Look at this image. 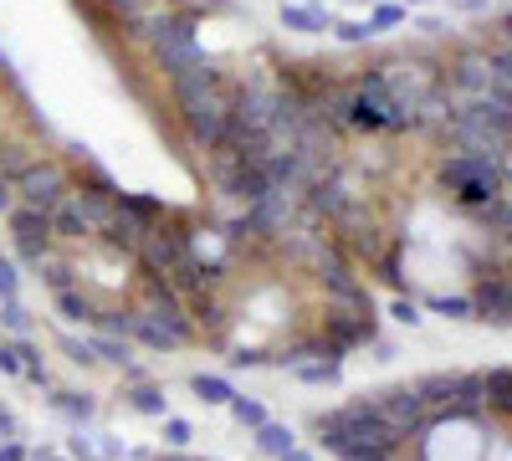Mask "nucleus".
<instances>
[{
	"instance_id": "23",
	"label": "nucleus",
	"mask_w": 512,
	"mask_h": 461,
	"mask_svg": "<svg viewBox=\"0 0 512 461\" xmlns=\"http://www.w3.org/2000/svg\"><path fill=\"white\" fill-rule=\"evenodd\" d=\"M16 205H21V200H16V185H11V175H0V216H11Z\"/></svg>"
},
{
	"instance_id": "27",
	"label": "nucleus",
	"mask_w": 512,
	"mask_h": 461,
	"mask_svg": "<svg viewBox=\"0 0 512 461\" xmlns=\"http://www.w3.org/2000/svg\"><path fill=\"white\" fill-rule=\"evenodd\" d=\"M0 461H26V451L21 446H6V451H0Z\"/></svg>"
},
{
	"instance_id": "26",
	"label": "nucleus",
	"mask_w": 512,
	"mask_h": 461,
	"mask_svg": "<svg viewBox=\"0 0 512 461\" xmlns=\"http://www.w3.org/2000/svg\"><path fill=\"white\" fill-rule=\"evenodd\" d=\"M16 436V421H11V410H0V441H11Z\"/></svg>"
},
{
	"instance_id": "20",
	"label": "nucleus",
	"mask_w": 512,
	"mask_h": 461,
	"mask_svg": "<svg viewBox=\"0 0 512 461\" xmlns=\"http://www.w3.org/2000/svg\"><path fill=\"white\" fill-rule=\"evenodd\" d=\"M16 287H21V272H16L6 257H0V303H6V298H16Z\"/></svg>"
},
{
	"instance_id": "16",
	"label": "nucleus",
	"mask_w": 512,
	"mask_h": 461,
	"mask_svg": "<svg viewBox=\"0 0 512 461\" xmlns=\"http://www.w3.org/2000/svg\"><path fill=\"white\" fill-rule=\"evenodd\" d=\"M0 323H6L11 333H31V313H26L16 298H6V303H0Z\"/></svg>"
},
{
	"instance_id": "25",
	"label": "nucleus",
	"mask_w": 512,
	"mask_h": 461,
	"mask_svg": "<svg viewBox=\"0 0 512 461\" xmlns=\"http://www.w3.org/2000/svg\"><path fill=\"white\" fill-rule=\"evenodd\" d=\"M72 456H77V461H103V456H93V446H88V441H82V436L72 441Z\"/></svg>"
},
{
	"instance_id": "11",
	"label": "nucleus",
	"mask_w": 512,
	"mask_h": 461,
	"mask_svg": "<svg viewBox=\"0 0 512 461\" xmlns=\"http://www.w3.org/2000/svg\"><path fill=\"white\" fill-rule=\"evenodd\" d=\"M282 26H292V31H328L333 21L318 6H282Z\"/></svg>"
},
{
	"instance_id": "32",
	"label": "nucleus",
	"mask_w": 512,
	"mask_h": 461,
	"mask_svg": "<svg viewBox=\"0 0 512 461\" xmlns=\"http://www.w3.org/2000/svg\"><path fill=\"white\" fill-rule=\"evenodd\" d=\"M349 6H364V0H349Z\"/></svg>"
},
{
	"instance_id": "14",
	"label": "nucleus",
	"mask_w": 512,
	"mask_h": 461,
	"mask_svg": "<svg viewBox=\"0 0 512 461\" xmlns=\"http://www.w3.org/2000/svg\"><path fill=\"white\" fill-rule=\"evenodd\" d=\"M128 405H134V410H144V415H164V390H154V385H139L134 395H128Z\"/></svg>"
},
{
	"instance_id": "18",
	"label": "nucleus",
	"mask_w": 512,
	"mask_h": 461,
	"mask_svg": "<svg viewBox=\"0 0 512 461\" xmlns=\"http://www.w3.org/2000/svg\"><path fill=\"white\" fill-rule=\"evenodd\" d=\"M297 374H303V380H308V385H323V380H338V359H323V364H303V369H297Z\"/></svg>"
},
{
	"instance_id": "10",
	"label": "nucleus",
	"mask_w": 512,
	"mask_h": 461,
	"mask_svg": "<svg viewBox=\"0 0 512 461\" xmlns=\"http://www.w3.org/2000/svg\"><path fill=\"white\" fill-rule=\"evenodd\" d=\"M190 390H195L205 405H231V400H236V390L221 380V374H195V380H190Z\"/></svg>"
},
{
	"instance_id": "8",
	"label": "nucleus",
	"mask_w": 512,
	"mask_h": 461,
	"mask_svg": "<svg viewBox=\"0 0 512 461\" xmlns=\"http://www.w3.org/2000/svg\"><path fill=\"white\" fill-rule=\"evenodd\" d=\"M52 236H67V241H82V236H93V226L82 221V211L72 205V195H67V200L57 205V211H52Z\"/></svg>"
},
{
	"instance_id": "1",
	"label": "nucleus",
	"mask_w": 512,
	"mask_h": 461,
	"mask_svg": "<svg viewBox=\"0 0 512 461\" xmlns=\"http://www.w3.org/2000/svg\"><path fill=\"white\" fill-rule=\"evenodd\" d=\"M169 88H175V108L185 118V134L200 149H221L226 134H231V98L221 93V72L200 57L195 67L169 77Z\"/></svg>"
},
{
	"instance_id": "2",
	"label": "nucleus",
	"mask_w": 512,
	"mask_h": 461,
	"mask_svg": "<svg viewBox=\"0 0 512 461\" xmlns=\"http://www.w3.org/2000/svg\"><path fill=\"white\" fill-rule=\"evenodd\" d=\"M446 123H451V139H456L466 154H492V159H502V154L512 149V103L466 98V103L446 108Z\"/></svg>"
},
{
	"instance_id": "21",
	"label": "nucleus",
	"mask_w": 512,
	"mask_h": 461,
	"mask_svg": "<svg viewBox=\"0 0 512 461\" xmlns=\"http://www.w3.org/2000/svg\"><path fill=\"white\" fill-rule=\"evenodd\" d=\"M328 31H333L338 41H369V26H359V21H333Z\"/></svg>"
},
{
	"instance_id": "22",
	"label": "nucleus",
	"mask_w": 512,
	"mask_h": 461,
	"mask_svg": "<svg viewBox=\"0 0 512 461\" xmlns=\"http://www.w3.org/2000/svg\"><path fill=\"white\" fill-rule=\"evenodd\" d=\"M0 374H21V344H0Z\"/></svg>"
},
{
	"instance_id": "24",
	"label": "nucleus",
	"mask_w": 512,
	"mask_h": 461,
	"mask_svg": "<svg viewBox=\"0 0 512 461\" xmlns=\"http://www.w3.org/2000/svg\"><path fill=\"white\" fill-rule=\"evenodd\" d=\"M93 349H98L103 359H113V364H123V359H128V349H123V344H113V339H98Z\"/></svg>"
},
{
	"instance_id": "5",
	"label": "nucleus",
	"mask_w": 512,
	"mask_h": 461,
	"mask_svg": "<svg viewBox=\"0 0 512 461\" xmlns=\"http://www.w3.org/2000/svg\"><path fill=\"white\" fill-rule=\"evenodd\" d=\"M11 185H16V200H21V205H31V211H47V216L72 195V190H67V175L57 170V164H16Z\"/></svg>"
},
{
	"instance_id": "30",
	"label": "nucleus",
	"mask_w": 512,
	"mask_h": 461,
	"mask_svg": "<svg viewBox=\"0 0 512 461\" xmlns=\"http://www.w3.org/2000/svg\"><path fill=\"white\" fill-rule=\"evenodd\" d=\"M31 461H67V456H57V451H36Z\"/></svg>"
},
{
	"instance_id": "3",
	"label": "nucleus",
	"mask_w": 512,
	"mask_h": 461,
	"mask_svg": "<svg viewBox=\"0 0 512 461\" xmlns=\"http://www.w3.org/2000/svg\"><path fill=\"white\" fill-rule=\"evenodd\" d=\"M441 180H446V190L461 200V205H492L497 195H502V164L492 159V154H451L446 159V170H441Z\"/></svg>"
},
{
	"instance_id": "28",
	"label": "nucleus",
	"mask_w": 512,
	"mask_h": 461,
	"mask_svg": "<svg viewBox=\"0 0 512 461\" xmlns=\"http://www.w3.org/2000/svg\"><path fill=\"white\" fill-rule=\"evenodd\" d=\"M113 6H118V11H139V6H144V0H113Z\"/></svg>"
},
{
	"instance_id": "17",
	"label": "nucleus",
	"mask_w": 512,
	"mask_h": 461,
	"mask_svg": "<svg viewBox=\"0 0 512 461\" xmlns=\"http://www.w3.org/2000/svg\"><path fill=\"white\" fill-rule=\"evenodd\" d=\"M190 436H195L190 421H180V415H164V441H169V446H190Z\"/></svg>"
},
{
	"instance_id": "6",
	"label": "nucleus",
	"mask_w": 512,
	"mask_h": 461,
	"mask_svg": "<svg viewBox=\"0 0 512 461\" xmlns=\"http://www.w3.org/2000/svg\"><path fill=\"white\" fill-rule=\"evenodd\" d=\"M11 221V236H16V251L26 262H41L52 251V216L47 211H31V205H16L6 216Z\"/></svg>"
},
{
	"instance_id": "13",
	"label": "nucleus",
	"mask_w": 512,
	"mask_h": 461,
	"mask_svg": "<svg viewBox=\"0 0 512 461\" xmlns=\"http://www.w3.org/2000/svg\"><path fill=\"white\" fill-rule=\"evenodd\" d=\"M226 410L236 415V421H241V426H251V431H256V426H267V410H262V405H256V400H246V395H236V400H231Z\"/></svg>"
},
{
	"instance_id": "31",
	"label": "nucleus",
	"mask_w": 512,
	"mask_h": 461,
	"mask_svg": "<svg viewBox=\"0 0 512 461\" xmlns=\"http://www.w3.org/2000/svg\"><path fill=\"white\" fill-rule=\"evenodd\" d=\"M502 31H507V36H512V16H507V21H502Z\"/></svg>"
},
{
	"instance_id": "19",
	"label": "nucleus",
	"mask_w": 512,
	"mask_h": 461,
	"mask_svg": "<svg viewBox=\"0 0 512 461\" xmlns=\"http://www.w3.org/2000/svg\"><path fill=\"white\" fill-rule=\"evenodd\" d=\"M62 415H77V421H88V415H93V400H77V395H57L52 400Z\"/></svg>"
},
{
	"instance_id": "12",
	"label": "nucleus",
	"mask_w": 512,
	"mask_h": 461,
	"mask_svg": "<svg viewBox=\"0 0 512 461\" xmlns=\"http://www.w3.org/2000/svg\"><path fill=\"white\" fill-rule=\"evenodd\" d=\"M57 308H62V318H67V323H93V318H98V313H93V303L82 298V292H72V287H67V292H57Z\"/></svg>"
},
{
	"instance_id": "9",
	"label": "nucleus",
	"mask_w": 512,
	"mask_h": 461,
	"mask_svg": "<svg viewBox=\"0 0 512 461\" xmlns=\"http://www.w3.org/2000/svg\"><path fill=\"white\" fill-rule=\"evenodd\" d=\"M297 441H292V431L287 426H277V421H267V426H256V451H262V456H287Z\"/></svg>"
},
{
	"instance_id": "4",
	"label": "nucleus",
	"mask_w": 512,
	"mask_h": 461,
	"mask_svg": "<svg viewBox=\"0 0 512 461\" xmlns=\"http://www.w3.org/2000/svg\"><path fill=\"white\" fill-rule=\"evenodd\" d=\"M149 47L154 57L164 62V72L175 77L185 67H195L205 52H200V41H195V21L190 16H154L149 21Z\"/></svg>"
},
{
	"instance_id": "7",
	"label": "nucleus",
	"mask_w": 512,
	"mask_h": 461,
	"mask_svg": "<svg viewBox=\"0 0 512 461\" xmlns=\"http://www.w3.org/2000/svg\"><path fill=\"white\" fill-rule=\"evenodd\" d=\"M134 339H144L149 349H180L185 339H190V328H180V323H169V318H154V313H134Z\"/></svg>"
},
{
	"instance_id": "29",
	"label": "nucleus",
	"mask_w": 512,
	"mask_h": 461,
	"mask_svg": "<svg viewBox=\"0 0 512 461\" xmlns=\"http://www.w3.org/2000/svg\"><path fill=\"white\" fill-rule=\"evenodd\" d=\"M282 461H313V456H308V451H297V446H292V451H287Z\"/></svg>"
},
{
	"instance_id": "15",
	"label": "nucleus",
	"mask_w": 512,
	"mask_h": 461,
	"mask_svg": "<svg viewBox=\"0 0 512 461\" xmlns=\"http://www.w3.org/2000/svg\"><path fill=\"white\" fill-rule=\"evenodd\" d=\"M400 21H405V6H374V11H369V36L390 31V26H400Z\"/></svg>"
}]
</instances>
